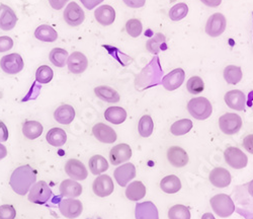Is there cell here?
<instances>
[{"label": "cell", "instance_id": "6da1fadb", "mask_svg": "<svg viewBox=\"0 0 253 219\" xmlns=\"http://www.w3.org/2000/svg\"><path fill=\"white\" fill-rule=\"evenodd\" d=\"M37 180V173L29 164L18 166L12 172L9 185L11 189L18 195L25 196L28 194L32 186Z\"/></svg>", "mask_w": 253, "mask_h": 219}, {"label": "cell", "instance_id": "7a4b0ae2", "mask_svg": "<svg viewBox=\"0 0 253 219\" xmlns=\"http://www.w3.org/2000/svg\"><path fill=\"white\" fill-rule=\"evenodd\" d=\"M187 110L197 120H206L208 119L213 112V107L211 102L203 97L192 99L187 104Z\"/></svg>", "mask_w": 253, "mask_h": 219}, {"label": "cell", "instance_id": "3957f363", "mask_svg": "<svg viewBox=\"0 0 253 219\" xmlns=\"http://www.w3.org/2000/svg\"><path fill=\"white\" fill-rule=\"evenodd\" d=\"M210 203L214 212L222 218L231 216L235 211V204L227 194H218L214 196Z\"/></svg>", "mask_w": 253, "mask_h": 219}, {"label": "cell", "instance_id": "277c9868", "mask_svg": "<svg viewBox=\"0 0 253 219\" xmlns=\"http://www.w3.org/2000/svg\"><path fill=\"white\" fill-rule=\"evenodd\" d=\"M52 196V190L45 181H40L32 186L29 193V201L43 205L47 203Z\"/></svg>", "mask_w": 253, "mask_h": 219}, {"label": "cell", "instance_id": "5b68a950", "mask_svg": "<svg viewBox=\"0 0 253 219\" xmlns=\"http://www.w3.org/2000/svg\"><path fill=\"white\" fill-rule=\"evenodd\" d=\"M219 126L223 133L227 135H234L242 128V119L234 113H226L219 119Z\"/></svg>", "mask_w": 253, "mask_h": 219}, {"label": "cell", "instance_id": "8992f818", "mask_svg": "<svg viewBox=\"0 0 253 219\" xmlns=\"http://www.w3.org/2000/svg\"><path fill=\"white\" fill-rule=\"evenodd\" d=\"M224 158L226 163L235 169H242L248 164V158L245 153L237 147H228L224 151Z\"/></svg>", "mask_w": 253, "mask_h": 219}, {"label": "cell", "instance_id": "52a82bcc", "mask_svg": "<svg viewBox=\"0 0 253 219\" xmlns=\"http://www.w3.org/2000/svg\"><path fill=\"white\" fill-rule=\"evenodd\" d=\"M0 67L7 74H17L24 69V60L17 53L5 55L0 60Z\"/></svg>", "mask_w": 253, "mask_h": 219}, {"label": "cell", "instance_id": "ba28073f", "mask_svg": "<svg viewBox=\"0 0 253 219\" xmlns=\"http://www.w3.org/2000/svg\"><path fill=\"white\" fill-rule=\"evenodd\" d=\"M227 26V21L226 17L222 13H214L213 15H211L207 21L206 25V33L213 38H217L221 36Z\"/></svg>", "mask_w": 253, "mask_h": 219}, {"label": "cell", "instance_id": "9c48e42d", "mask_svg": "<svg viewBox=\"0 0 253 219\" xmlns=\"http://www.w3.org/2000/svg\"><path fill=\"white\" fill-rule=\"evenodd\" d=\"M59 210L61 214L69 219L77 218L83 211V205L81 201L73 198L64 199L59 203Z\"/></svg>", "mask_w": 253, "mask_h": 219}, {"label": "cell", "instance_id": "30bf717a", "mask_svg": "<svg viewBox=\"0 0 253 219\" xmlns=\"http://www.w3.org/2000/svg\"><path fill=\"white\" fill-rule=\"evenodd\" d=\"M92 190L96 196L103 198L114 192L115 185L112 178L108 174H99L92 184Z\"/></svg>", "mask_w": 253, "mask_h": 219}, {"label": "cell", "instance_id": "8fae6325", "mask_svg": "<svg viewBox=\"0 0 253 219\" xmlns=\"http://www.w3.org/2000/svg\"><path fill=\"white\" fill-rule=\"evenodd\" d=\"M63 15L66 23L71 27L80 26L85 18V13L76 2H70L66 6Z\"/></svg>", "mask_w": 253, "mask_h": 219}, {"label": "cell", "instance_id": "7c38bea8", "mask_svg": "<svg viewBox=\"0 0 253 219\" xmlns=\"http://www.w3.org/2000/svg\"><path fill=\"white\" fill-rule=\"evenodd\" d=\"M132 158V148L126 143H121L112 148L110 152V161L114 165L122 164Z\"/></svg>", "mask_w": 253, "mask_h": 219}, {"label": "cell", "instance_id": "4fadbf2b", "mask_svg": "<svg viewBox=\"0 0 253 219\" xmlns=\"http://www.w3.org/2000/svg\"><path fill=\"white\" fill-rule=\"evenodd\" d=\"M93 136L100 142L112 144L117 140L116 131L103 123H97L92 128Z\"/></svg>", "mask_w": 253, "mask_h": 219}, {"label": "cell", "instance_id": "5bb4252c", "mask_svg": "<svg viewBox=\"0 0 253 219\" xmlns=\"http://www.w3.org/2000/svg\"><path fill=\"white\" fill-rule=\"evenodd\" d=\"M65 171L74 181H83L88 176V171L80 161L71 159L65 164Z\"/></svg>", "mask_w": 253, "mask_h": 219}, {"label": "cell", "instance_id": "9a60e30c", "mask_svg": "<svg viewBox=\"0 0 253 219\" xmlns=\"http://www.w3.org/2000/svg\"><path fill=\"white\" fill-rule=\"evenodd\" d=\"M114 176L121 187H126L136 177V167L133 164H124L116 168Z\"/></svg>", "mask_w": 253, "mask_h": 219}, {"label": "cell", "instance_id": "2e32d148", "mask_svg": "<svg viewBox=\"0 0 253 219\" xmlns=\"http://www.w3.org/2000/svg\"><path fill=\"white\" fill-rule=\"evenodd\" d=\"M68 69L73 74H81L88 67V60L81 52H73L67 60Z\"/></svg>", "mask_w": 253, "mask_h": 219}, {"label": "cell", "instance_id": "e0dca14e", "mask_svg": "<svg viewBox=\"0 0 253 219\" xmlns=\"http://www.w3.org/2000/svg\"><path fill=\"white\" fill-rule=\"evenodd\" d=\"M185 78V72L181 68H176L166 74L162 79V85L165 90L172 92L177 90L183 83Z\"/></svg>", "mask_w": 253, "mask_h": 219}, {"label": "cell", "instance_id": "ac0fdd59", "mask_svg": "<svg viewBox=\"0 0 253 219\" xmlns=\"http://www.w3.org/2000/svg\"><path fill=\"white\" fill-rule=\"evenodd\" d=\"M17 23L15 12L8 5L0 4V29L2 31L12 30Z\"/></svg>", "mask_w": 253, "mask_h": 219}, {"label": "cell", "instance_id": "d6986e66", "mask_svg": "<svg viewBox=\"0 0 253 219\" xmlns=\"http://www.w3.org/2000/svg\"><path fill=\"white\" fill-rule=\"evenodd\" d=\"M225 103L231 109L236 111H244L246 107V97L243 92L239 90L230 91L225 95Z\"/></svg>", "mask_w": 253, "mask_h": 219}, {"label": "cell", "instance_id": "ffe728a7", "mask_svg": "<svg viewBox=\"0 0 253 219\" xmlns=\"http://www.w3.org/2000/svg\"><path fill=\"white\" fill-rule=\"evenodd\" d=\"M209 180L217 188H226L231 184V174L224 167H216L210 172Z\"/></svg>", "mask_w": 253, "mask_h": 219}, {"label": "cell", "instance_id": "44dd1931", "mask_svg": "<svg viewBox=\"0 0 253 219\" xmlns=\"http://www.w3.org/2000/svg\"><path fill=\"white\" fill-rule=\"evenodd\" d=\"M167 159L170 164L175 167H182L188 163V156L186 151L179 146H172L168 149Z\"/></svg>", "mask_w": 253, "mask_h": 219}, {"label": "cell", "instance_id": "7402d4cb", "mask_svg": "<svg viewBox=\"0 0 253 219\" xmlns=\"http://www.w3.org/2000/svg\"><path fill=\"white\" fill-rule=\"evenodd\" d=\"M136 219H159L157 207L150 201L138 203L135 211Z\"/></svg>", "mask_w": 253, "mask_h": 219}, {"label": "cell", "instance_id": "603a6c76", "mask_svg": "<svg viewBox=\"0 0 253 219\" xmlns=\"http://www.w3.org/2000/svg\"><path fill=\"white\" fill-rule=\"evenodd\" d=\"M94 17L101 26H111L116 19V11L110 5H101L94 11Z\"/></svg>", "mask_w": 253, "mask_h": 219}, {"label": "cell", "instance_id": "cb8c5ba5", "mask_svg": "<svg viewBox=\"0 0 253 219\" xmlns=\"http://www.w3.org/2000/svg\"><path fill=\"white\" fill-rule=\"evenodd\" d=\"M55 120L63 125H68L75 118V110L70 105H62L56 109L54 113Z\"/></svg>", "mask_w": 253, "mask_h": 219}, {"label": "cell", "instance_id": "d4e9b609", "mask_svg": "<svg viewBox=\"0 0 253 219\" xmlns=\"http://www.w3.org/2000/svg\"><path fill=\"white\" fill-rule=\"evenodd\" d=\"M82 186L74 180H65L60 184V194L62 197L76 198L82 194Z\"/></svg>", "mask_w": 253, "mask_h": 219}, {"label": "cell", "instance_id": "484cf974", "mask_svg": "<svg viewBox=\"0 0 253 219\" xmlns=\"http://www.w3.org/2000/svg\"><path fill=\"white\" fill-rule=\"evenodd\" d=\"M94 94L96 95V97L98 99L107 102V103H111V104L118 103L121 100L119 93L116 90H114L113 87H110L107 85H100V86L95 87Z\"/></svg>", "mask_w": 253, "mask_h": 219}, {"label": "cell", "instance_id": "4316f807", "mask_svg": "<svg viewBox=\"0 0 253 219\" xmlns=\"http://www.w3.org/2000/svg\"><path fill=\"white\" fill-rule=\"evenodd\" d=\"M104 118L112 124L120 125L126 119V110L121 107H110L104 112Z\"/></svg>", "mask_w": 253, "mask_h": 219}, {"label": "cell", "instance_id": "83f0119b", "mask_svg": "<svg viewBox=\"0 0 253 219\" xmlns=\"http://www.w3.org/2000/svg\"><path fill=\"white\" fill-rule=\"evenodd\" d=\"M46 139L49 144L55 147H61L64 145L67 141V134L61 128H52L48 131L46 135Z\"/></svg>", "mask_w": 253, "mask_h": 219}, {"label": "cell", "instance_id": "f1b7e54d", "mask_svg": "<svg viewBox=\"0 0 253 219\" xmlns=\"http://www.w3.org/2000/svg\"><path fill=\"white\" fill-rule=\"evenodd\" d=\"M146 195V188L144 184L140 181H135L131 183L126 190V198L131 201H139L143 199Z\"/></svg>", "mask_w": 253, "mask_h": 219}, {"label": "cell", "instance_id": "f546056e", "mask_svg": "<svg viewBox=\"0 0 253 219\" xmlns=\"http://www.w3.org/2000/svg\"><path fill=\"white\" fill-rule=\"evenodd\" d=\"M43 126L38 121H27L23 125V133L30 140H34L40 137L42 133H43Z\"/></svg>", "mask_w": 253, "mask_h": 219}, {"label": "cell", "instance_id": "4dcf8cb0", "mask_svg": "<svg viewBox=\"0 0 253 219\" xmlns=\"http://www.w3.org/2000/svg\"><path fill=\"white\" fill-rule=\"evenodd\" d=\"M160 188L163 192L167 194H175L181 189V182L178 177L171 174L163 178L160 182Z\"/></svg>", "mask_w": 253, "mask_h": 219}, {"label": "cell", "instance_id": "1f68e13d", "mask_svg": "<svg viewBox=\"0 0 253 219\" xmlns=\"http://www.w3.org/2000/svg\"><path fill=\"white\" fill-rule=\"evenodd\" d=\"M35 37L42 42H55L58 38V34L53 27L42 25L35 31Z\"/></svg>", "mask_w": 253, "mask_h": 219}, {"label": "cell", "instance_id": "d6a6232c", "mask_svg": "<svg viewBox=\"0 0 253 219\" xmlns=\"http://www.w3.org/2000/svg\"><path fill=\"white\" fill-rule=\"evenodd\" d=\"M242 69L235 65H229L224 69V78L229 84H237L242 80Z\"/></svg>", "mask_w": 253, "mask_h": 219}, {"label": "cell", "instance_id": "836d02e7", "mask_svg": "<svg viewBox=\"0 0 253 219\" xmlns=\"http://www.w3.org/2000/svg\"><path fill=\"white\" fill-rule=\"evenodd\" d=\"M89 169L90 171L95 174V176H99L102 172L105 170H108L109 168V163L107 162L103 157L101 156H93L88 163Z\"/></svg>", "mask_w": 253, "mask_h": 219}, {"label": "cell", "instance_id": "e575fe53", "mask_svg": "<svg viewBox=\"0 0 253 219\" xmlns=\"http://www.w3.org/2000/svg\"><path fill=\"white\" fill-rule=\"evenodd\" d=\"M138 130L139 134L144 138L152 135L154 130V122L149 115H145L140 119L138 124Z\"/></svg>", "mask_w": 253, "mask_h": 219}, {"label": "cell", "instance_id": "d590c367", "mask_svg": "<svg viewBox=\"0 0 253 219\" xmlns=\"http://www.w3.org/2000/svg\"><path fill=\"white\" fill-rule=\"evenodd\" d=\"M68 52L62 48H54L50 52V61L56 67H64L68 60Z\"/></svg>", "mask_w": 253, "mask_h": 219}, {"label": "cell", "instance_id": "8d00e7d4", "mask_svg": "<svg viewBox=\"0 0 253 219\" xmlns=\"http://www.w3.org/2000/svg\"><path fill=\"white\" fill-rule=\"evenodd\" d=\"M193 128V122L188 119H181L174 122L170 128V132L174 136H181L186 133Z\"/></svg>", "mask_w": 253, "mask_h": 219}, {"label": "cell", "instance_id": "74e56055", "mask_svg": "<svg viewBox=\"0 0 253 219\" xmlns=\"http://www.w3.org/2000/svg\"><path fill=\"white\" fill-rule=\"evenodd\" d=\"M162 47L166 48L165 37L162 34H156L154 37L149 39L146 44L147 50L152 54H158L162 50Z\"/></svg>", "mask_w": 253, "mask_h": 219}, {"label": "cell", "instance_id": "f35d334b", "mask_svg": "<svg viewBox=\"0 0 253 219\" xmlns=\"http://www.w3.org/2000/svg\"><path fill=\"white\" fill-rule=\"evenodd\" d=\"M169 219H191V212L184 205H174L168 211Z\"/></svg>", "mask_w": 253, "mask_h": 219}, {"label": "cell", "instance_id": "ab89813d", "mask_svg": "<svg viewBox=\"0 0 253 219\" xmlns=\"http://www.w3.org/2000/svg\"><path fill=\"white\" fill-rule=\"evenodd\" d=\"M54 76V72L51 67H49L48 65H42L36 72V79L39 83L42 84H46L49 83Z\"/></svg>", "mask_w": 253, "mask_h": 219}, {"label": "cell", "instance_id": "60d3db41", "mask_svg": "<svg viewBox=\"0 0 253 219\" xmlns=\"http://www.w3.org/2000/svg\"><path fill=\"white\" fill-rule=\"evenodd\" d=\"M186 89L192 95H199L204 92L205 83L200 76H193L187 80Z\"/></svg>", "mask_w": 253, "mask_h": 219}, {"label": "cell", "instance_id": "b9f144b4", "mask_svg": "<svg viewBox=\"0 0 253 219\" xmlns=\"http://www.w3.org/2000/svg\"><path fill=\"white\" fill-rule=\"evenodd\" d=\"M188 13V6L185 3H178L175 4L169 10V17L173 21H178L184 18Z\"/></svg>", "mask_w": 253, "mask_h": 219}, {"label": "cell", "instance_id": "7bdbcfd3", "mask_svg": "<svg viewBox=\"0 0 253 219\" xmlns=\"http://www.w3.org/2000/svg\"><path fill=\"white\" fill-rule=\"evenodd\" d=\"M142 30H143V26L139 19L132 18V19L126 21V31L131 37L138 38L141 35Z\"/></svg>", "mask_w": 253, "mask_h": 219}, {"label": "cell", "instance_id": "ee69618b", "mask_svg": "<svg viewBox=\"0 0 253 219\" xmlns=\"http://www.w3.org/2000/svg\"><path fill=\"white\" fill-rule=\"evenodd\" d=\"M16 211L12 205L0 206V219H14Z\"/></svg>", "mask_w": 253, "mask_h": 219}, {"label": "cell", "instance_id": "f6af8a7d", "mask_svg": "<svg viewBox=\"0 0 253 219\" xmlns=\"http://www.w3.org/2000/svg\"><path fill=\"white\" fill-rule=\"evenodd\" d=\"M13 47V41L7 36L0 37V53L7 52Z\"/></svg>", "mask_w": 253, "mask_h": 219}, {"label": "cell", "instance_id": "bcb514c9", "mask_svg": "<svg viewBox=\"0 0 253 219\" xmlns=\"http://www.w3.org/2000/svg\"><path fill=\"white\" fill-rule=\"evenodd\" d=\"M125 4L132 8H140L143 7L146 3V0H123Z\"/></svg>", "mask_w": 253, "mask_h": 219}, {"label": "cell", "instance_id": "7dc6e473", "mask_svg": "<svg viewBox=\"0 0 253 219\" xmlns=\"http://www.w3.org/2000/svg\"><path fill=\"white\" fill-rule=\"evenodd\" d=\"M243 146L247 152L253 155V134H249L244 138Z\"/></svg>", "mask_w": 253, "mask_h": 219}, {"label": "cell", "instance_id": "c3c4849f", "mask_svg": "<svg viewBox=\"0 0 253 219\" xmlns=\"http://www.w3.org/2000/svg\"><path fill=\"white\" fill-rule=\"evenodd\" d=\"M8 139V129L6 125L0 121V142H5Z\"/></svg>", "mask_w": 253, "mask_h": 219}, {"label": "cell", "instance_id": "681fc988", "mask_svg": "<svg viewBox=\"0 0 253 219\" xmlns=\"http://www.w3.org/2000/svg\"><path fill=\"white\" fill-rule=\"evenodd\" d=\"M80 1L84 5V7L90 10V9H93L98 4H100L103 0H80Z\"/></svg>", "mask_w": 253, "mask_h": 219}, {"label": "cell", "instance_id": "f907efd6", "mask_svg": "<svg viewBox=\"0 0 253 219\" xmlns=\"http://www.w3.org/2000/svg\"><path fill=\"white\" fill-rule=\"evenodd\" d=\"M69 1V0H49V3L52 6V8L56 10H60L65 6V4Z\"/></svg>", "mask_w": 253, "mask_h": 219}, {"label": "cell", "instance_id": "816d5d0a", "mask_svg": "<svg viewBox=\"0 0 253 219\" xmlns=\"http://www.w3.org/2000/svg\"><path fill=\"white\" fill-rule=\"evenodd\" d=\"M201 1L210 7H218L222 3V0H201Z\"/></svg>", "mask_w": 253, "mask_h": 219}, {"label": "cell", "instance_id": "f5cc1de1", "mask_svg": "<svg viewBox=\"0 0 253 219\" xmlns=\"http://www.w3.org/2000/svg\"><path fill=\"white\" fill-rule=\"evenodd\" d=\"M6 156H7L6 147L3 144L0 143V161L3 160L4 158H6Z\"/></svg>", "mask_w": 253, "mask_h": 219}, {"label": "cell", "instance_id": "db71d44e", "mask_svg": "<svg viewBox=\"0 0 253 219\" xmlns=\"http://www.w3.org/2000/svg\"><path fill=\"white\" fill-rule=\"evenodd\" d=\"M202 219H216L212 213H205L202 217Z\"/></svg>", "mask_w": 253, "mask_h": 219}, {"label": "cell", "instance_id": "11a10c76", "mask_svg": "<svg viewBox=\"0 0 253 219\" xmlns=\"http://www.w3.org/2000/svg\"><path fill=\"white\" fill-rule=\"evenodd\" d=\"M248 193L253 197V180L248 184Z\"/></svg>", "mask_w": 253, "mask_h": 219}, {"label": "cell", "instance_id": "9f6ffc18", "mask_svg": "<svg viewBox=\"0 0 253 219\" xmlns=\"http://www.w3.org/2000/svg\"><path fill=\"white\" fill-rule=\"evenodd\" d=\"M251 219H253V218H251Z\"/></svg>", "mask_w": 253, "mask_h": 219}]
</instances>
